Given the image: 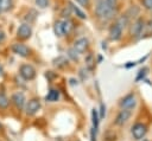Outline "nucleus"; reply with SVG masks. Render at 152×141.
I'll return each instance as SVG.
<instances>
[{
  "label": "nucleus",
  "mask_w": 152,
  "mask_h": 141,
  "mask_svg": "<svg viewBox=\"0 0 152 141\" xmlns=\"http://www.w3.org/2000/svg\"><path fill=\"white\" fill-rule=\"evenodd\" d=\"M95 14L101 20H109L115 14V8L109 7L106 0H99L95 6Z\"/></svg>",
  "instance_id": "f257e3e1"
},
{
  "label": "nucleus",
  "mask_w": 152,
  "mask_h": 141,
  "mask_svg": "<svg viewBox=\"0 0 152 141\" xmlns=\"http://www.w3.org/2000/svg\"><path fill=\"white\" fill-rule=\"evenodd\" d=\"M20 76L25 79V81H32L34 77H36V70L32 65L30 64H23L20 66Z\"/></svg>",
  "instance_id": "f03ea898"
},
{
  "label": "nucleus",
  "mask_w": 152,
  "mask_h": 141,
  "mask_svg": "<svg viewBox=\"0 0 152 141\" xmlns=\"http://www.w3.org/2000/svg\"><path fill=\"white\" fill-rule=\"evenodd\" d=\"M145 28V20L142 18H137L131 26V34L133 37H139Z\"/></svg>",
  "instance_id": "7ed1b4c3"
},
{
  "label": "nucleus",
  "mask_w": 152,
  "mask_h": 141,
  "mask_svg": "<svg viewBox=\"0 0 152 141\" xmlns=\"http://www.w3.org/2000/svg\"><path fill=\"white\" fill-rule=\"evenodd\" d=\"M11 50L13 53H15L17 56H20V57H28L30 52H31V50L25 44H21V43H14L11 46Z\"/></svg>",
  "instance_id": "20e7f679"
},
{
  "label": "nucleus",
  "mask_w": 152,
  "mask_h": 141,
  "mask_svg": "<svg viewBox=\"0 0 152 141\" xmlns=\"http://www.w3.org/2000/svg\"><path fill=\"white\" fill-rule=\"evenodd\" d=\"M147 132V127L144 123H135L132 127V135L135 140H141Z\"/></svg>",
  "instance_id": "39448f33"
},
{
  "label": "nucleus",
  "mask_w": 152,
  "mask_h": 141,
  "mask_svg": "<svg viewBox=\"0 0 152 141\" xmlns=\"http://www.w3.org/2000/svg\"><path fill=\"white\" fill-rule=\"evenodd\" d=\"M131 117V109H125L122 108V110H120V113L116 115L115 117V124L118 126H124Z\"/></svg>",
  "instance_id": "423d86ee"
},
{
  "label": "nucleus",
  "mask_w": 152,
  "mask_h": 141,
  "mask_svg": "<svg viewBox=\"0 0 152 141\" xmlns=\"http://www.w3.org/2000/svg\"><path fill=\"white\" fill-rule=\"evenodd\" d=\"M17 34L20 39L25 40V39H28L32 34V28L28 24H21L19 27H18V31H17Z\"/></svg>",
  "instance_id": "0eeeda50"
},
{
  "label": "nucleus",
  "mask_w": 152,
  "mask_h": 141,
  "mask_svg": "<svg viewBox=\"0 0 152 141\" xmlns=\"http://www.w3.org/2000/svg\"><path fill=\"white\" fill-rule=\"evenodd\" d=\"M40 108V101L38 98H32L26 104V114L27 115H34Z\"/></svg>",
  "instance_id": "6e6552de"
},
{
  "label": "nucleus",
  "mask_w": 152,
  "mask_h": 141,
  "mask_svg": "<svg viewBox=\"0 0 152 141\" xmlns=\"http://www.w3.org/2000/svg\"><path fill=\"white\" fill-rule=\"evenodd\" d=\"M120 105H121V108H125V109H132L135 105V96L133 94H129V95L125 96L121 100Z\"/></svg>",
  "instance_id": "1a4fd4ad"
},
{
  "label": "nucleus",
  "mask_w": 152,
  "mask_h": 141,
  "mask_svg": "<svg viewBox=\"0 0 152 141\" xmlns=\"http://www.w3.org/2000/svg\"><path fill=\"white\" fill-rule=\"evenodd\" d=\"M122 36V28L115 23L109 30V37L112 40H119Z\"/></svg>",
  "instance_id": "9d476101"
},
{
  "label": "nucleus",
  "mask_w": 152,
  "mask_h": 141,
  "mask_svg": "<svg viewBox=\"0 0 152 141\" xmlns=\"http://www.w3.org/2000/svg\"><path fill=\"white\" fill-rule=\"evenodd\" d=\"M88 47V40L86 38H80L77 39L75 43H74V49L78 52V53H82L87 50Z\"/></svg>",
  "instance_id": "9b49d317"
},
{
  "label": "nucleus",
  "mask_w": 152,
  "mask_h": 141,
  "mask_svg": "<svg viewBox=\"0 0 152 141\" xmlns=\"http://www.w3.org/2000/svg\"><path fill=\"white\" fill-rule=\"evenodd\" d=\"M12 102L14 103V105L17 108L21 109L24 107V104H25V96H24V94L23 92H15V94H13Z\"/></svg>",
  "instance_id": "f8f14e48"
},
{
  "label": "nucleus",
  "mask_w": 152,
  "mask_h": 141,
  "mask_svg": "<svg viewBox=\"0 0 152 141\" xmlns=\"http://www.w3.org/2000/svg\"><path fill=\"white\" fill-rule=\"evenodd\" d=\"M69 7H70V9H71V11H72L77 17H78V18H81V19H86V18H87L86 13H84V12H83L78 6H76L74 2H71V1H70V2H69Z\"/></svg>",
  "instance_id": "ddd939ff"
},
{
  "label": "nucleus",
  "mask_w": 152,
  "mask_h": 141,
  "mask_svg": "<svg viewBox=\"0 0 152 141\" xmlns=\"http://www.w3.org/2000/svg\"><path fill=\"white\" fill-rule=\"evenodd\" d=\"M139 12H140V9H139L138 6H131L125 14L127 15L128 19H132V18H137V15L139 14Z\"/></svg>",
  "instance_id": "4468645a"
},
{
  "label": "nucleus",
  "mask_w": 152,
  "mask_h": 141,
  "mask_svg": "<svg viewBox=\"0 0 152 141\" xmlns=\"http://www.w3.org/2000/svg\"><path fill=\"white\" fill-rule=\"evenodd\" d=\"M53 65L57 68H65L68 65V59L63 56H59L56 59H53Z\"/></svg>",
  "instance_id": "2eb2a0df"
},
{
  "label": "nucleus",
  "mask_w": 152,
  "mask_h": 141,
  "mask_svg": "<svg viewBox=\"0 0 152 141\" xmlns=\"http://www.w3.org/2000/svg\"><path fill=\"white\" fill-rule=\"evenodd\" d=\"M62 24H63V31H64V34H68V33H70L71 32V30H72V27H74V25H72V21L70 20V19H65V20H63L62 21Z\"/></svg>",
  "instance_id": "dca6fc26"
},
{
  "label": "nucleus",
  "mask_w": 152,
  "mask_h": 141,
  "mask_svg": "<svg viewBox=\"0 0 152 141\" xmlns=\"http://www.w3.org/2000/svg\"><path fill=\"white\" fill-rule=\"evenodd\" d=\"M53 31H55V34H56L57 37H63V36H64V31H63V24H62V21H56V23H55Z\"/></svg>",
  "instance_id": "f3484780"
},
{
  "label": "nucleus",
  "mask_w": 152,
  "mask_h": 141,
  "mask_svg": "<svg viewBox=\"0 0 152 141\" xmlns=\"http://www.w3.org/2000/svg\"><path fill=\"white\" fill-rule=\"evenodd\" d=\"M45 98H46V101H49V102H56V101H58V98H59V92H58L57 90H50Z\"/></svg>",
  "instance_id": "a211bd4d"
},
{
  "label": "nucleus",
  "mask_w": 152,
  "mask_h": 141,
  "mask_svg": "<svg viewBox=\"0 0 152 141\" xmlns=\"http://www.w3.org/2000/svg\"><path fill=\"white\" fill-rule=\"evenodd\" d=\"M128 23H129V19L127 18V15L126 14H122V15H120L119 18H118V20H116V24L124 30L127 25H128Z\"/></svg>",
  "instance_id": "6ab92c4d"
},
{
  "label": "nucleus",
  "mask_w": 152,
  "mask_h": 141,
  "mask_svg": "<svg viewBox=\"0 0 152 141\" xmlns=\"http://www.w3.org/2000/svg\"><path fill=\"white\" fill-rule=\"evenodd\" d=\"M12 5H13V0H1L0 1V7H1V11H4V12L10 11Z\"/></svg>",
  "instance_id": "aec40b11"
},
{
  "label": "nucleus",
  "mask_w": 152,
  "mask_h": 141,
  "mask_svg": "<svg viewBox=\"0 0 152 141\" xmlns=\"http://www.w3.org/2000/svg\"><path fill=\"white\" fill-rule=\"evenodd\" d=\"M91 118H93V127L97 129V126H99V115H97V110L96 109H93L91 110Z\"/></svg>",
  "instance_id": "412c9836"
},
{
  "label": "nucleus",
  "mask_w": 152,
  "mask_h": 141,
  "mask_svg": "<svg viewBox=\"0 0 152 141\" xmlns=\"http://www.w3.org/2000/svg\"><path fill=\"white\" fill-rule=\"evenodd\" d=\"M68 56H69L70 58H72L74 60H77V59H78V52H77L74 47L68 50Z\"/></svg>",
  "instance_id": "4be33fe9"
},
{
  "label": "nucleus",
  "mask_w": 152,
  "mask_h": 141,
  "mask_svg": "<svg viewBox=\"0 0 152 141\" xmlns=\"http://www.w3.org/2000/svg\"><path fill=\"white\" fill-rule=\"evenodd\" d=\"M34 2L39 8H45L49 5V0H34Z\"/></svg>",
  "instance_id": "5701e85b"
},
{
  "label": "nucleus",
  "mask_w": 152,
  "mask_h": 141,
  "mask_svg": "<svg viewBox=\"0 0 152 141\" xmlns=\"http://www.w3.org/2000/svg\"><path fill=\"white\" fill-rule=\"evenodd\" d=\"M142 7L147 11H152V0H141Z\"/></svg>",
  "instance_id": "b1692460"
},
{
  "label": "nucleus",
  "mask_w": 152,
  "mask_h": 141,
  "mask_svg": "<svg viewBox=\"0 0 152 141\" xmlns=\"http://www.w3.org/2000/svg\"><path fill=\"white\" fill-rule=\"evenodd\" d=\"M8 100H7V97L6 96H4V95H1L0 96V107L1 108H6L7 105H8Z\"/></svg>",
  "instance_id": "393cba45"
},
{
  "label": "nucleus",
  "mask_w": 152,
  "mask_h": 141,
  "mask_svg": "<svg viewBox=\"0 0 152 141\" xmlns=\"http://www.w3.org/2000/svg\"><path fill=\"white\" fill-rule=\"evenodd\" d=\"M106 2L108 4L109 7L115 8V7H116V4H118V0H106Z\"/></svg>",
  "instance_id": "a878e982"
},
{
  "label": "nucleus",
  "mask_w": 152,
  "mask_h": 141,
  "mask_svg": "<svg viewBox=\"0 0 152 141\" xmlns=\"http://www.w3.org/2000/svg\"><path fill=\"white\" fill-rule=\"evenodd\" d=\"M90 136H91V141H96V128H91V132H90Z\"/></svg>",
  "instance_id": "bb28decb"
},
{
  "label": "nucleus",
  "mask_w": 152,
  "mask_h": 141,
  "mask_svg": "<svg viewBox=\"0 0 152 141\" xmlns=\"http://www.w3.org/2000/svg\"><path fill=\"white\" fill-rule=\"evenodd\" d=\"M76 2H78L81 6L83 7H87L89 5V0H76Z\"/></svg>",
  "instance_id": "cd10ccee"
},
{
  "label": "nucleus",
  "mask_w": 152,
  "mask_h": 141,
  "mask_svg": "<svg viewBox=\"0 0 152 141\" xmlns=\"http://www.w3.org/2000/svg\"><path fill=\"white\" fill-rule=\"evenodd\" d=\"M145 71H147V69H146V68H145V69H142V70H140V71H139V72H140V73H139V76H138V77H137V81H139V78H140V77H141V76H142V77H144V76H145V73H146V72H145Z\"/></svg>",
  "instance_id": "c85d7f7f"
},
{
  "label": "nucleus",
  "mask_w": 152,
  "mask_h": 141,
  "mask_svg": "<svg viewBox=\"0 0 152 141\" xmlns=\"http://www.w3.org/2000/svg\"><path fill=\"white\" fill-rule=\"evenodd\" d=\"M5 40V32L2 30H0V43H2Z\"/></svg>",
  "instance_id": "c756f323"
},
{
  "label": "nucleus",
  "mask_w": 152,
  "mask_h": 141,
  "mask_svg": "<svg viewBox=\"0 0 152 141\" xmlns=\"http://www.w3.org/2000/svg\"><path fill=\"white\" fill-rule=\"evenodd\" d=\"M104 113H106V111H104V105L101 104V115H100V117H103V116H104Z\"/></svg>",
  "instance_id": "7c9ffc66"
},
{
  "label": "nucleus",
  "mask_w": 152,
  "mask_h": 141,
  "mask_svg": "<svg viewBox=\"0 0 152 141\" xmlns=\"http://www.w3.org/2000/svg\"><path fill=\"white\" fill-rule=\"evenodd\" d=\"M1 12H2V11H1V7H0V13H1Z\"/></svg>",
  "instance_id": "2f4dec72"
},
{
  "label": "nucleus",
  "mask_w": 152,
  "mask_h": 141,
  "mask_svg": "<svg viewBox=\"0 0 152 141\" xmlns=\"http://www.w3.org/2000/svg\"><path fill=\"white\" fill-rule=\"evenodd\" d=\"M0 1H1V0H0Z\"/></svg>",
  "instance_id": "473e14b6"
}]
</instances>
